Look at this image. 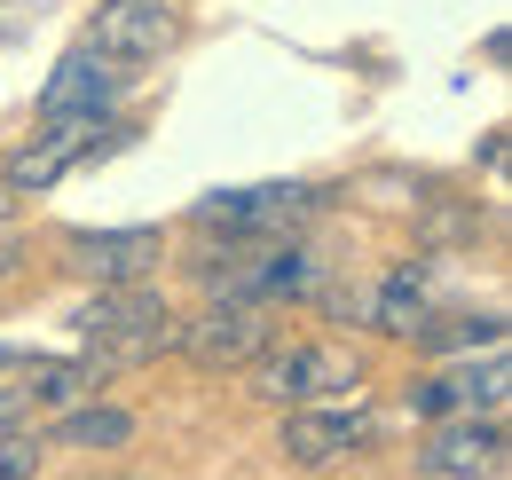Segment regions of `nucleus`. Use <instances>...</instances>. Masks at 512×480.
<instances>
[{
	"label": "nucleus",
	"instance_id": "nucleus-1",
	"mask_svg": "<svg viewBox=\"0 0 512 480\" xmlns=\"http://www.w3.org/2000/svg\"><path fill=\"white\" fill-rule=\"evenodd\" d=\"M197 284H205V300L276 307V300H316L331 284V268L292 237H221V244L197 252Z\"/></svg>",
	"mask_w": 512,
	"mask_h": 480
},
{
	"label": "nucleus",
	"instance_id": "nucleus-2",
	"mask_svg": "<svg viewBox=\"0 0 512 480\" xmlns=\"http://www.w3.org/2000/svg\"><path fill=\"white\" fill-rule=\"evenodd\" d=\"M71 331L79 347L103 362V370H127V362H150V355H174V307L158 300L150 284H103L95 300L71 307Z\"/></svg>",
	"mask_w": 512,
	"mask_h": 480
},
{
	"label": "nucleus",
	"instance_id": "nucleus-3",
	"mask_svg": "<svg viewBox=\"0 0 512 480\" xmlns=\"http://www.w3.org/2000/svg\"><path fill=\"white\" fill-rule=\"evenodd\" d=\"M316 213L308 181H253V189H205L190 205L197 237H292Z\"/></svg>",
	"mask_w": 512,
	"mask_h": 480
},
{
	"label": "nucleus",
	"instance_id": "nucleus-4",
	"mask_svg": "<svg viewBox=\"0 0 512 480\" xmlns=\"http://www.w3.org/2000/svg\"><path fill=\"white\" fill-rule=\"evenodd\" d=\"M174 347L197 362V370H253L268 347H276V307L260 300H205V315H190L174 331Z\"/></svg>",
	"mask_w": 512,
	"mask_h": 480
},
{
	"label": "nucleus",
	"instance_id": "nucleus-5",
	"mask_svg": "<svg viewBox=\"0 0 512 480\" xmlns=\"http://www.w3.org/2000/svg\"><path fill=\"white\" fill-rule=\"evenodd\" d=\"M363 378V362L347 347H268L253 362V394L260 402H292V410H323V402H347Z\"/></svg>",
	"mask_w": 512,
	"mask_h": 480
},
{
	"label": "nucleus",
	"instance_id": "nucleus-6",
	"mask_svg": "<svg viewBox=\"0 0 512 480\" xmlns=\"http://www.w3.org/2000/svg\"><path fill=\"white\" fill-rule=\"evenodd\" d=\"M111 142H127V126H111V119H56L0 166V189H8V197H48L79 158H95V150H111Z\"/></svg>",
	"mask_w": 512,
	"mask_h": 480
},
{
	"label": "nucleus",
	"instance_id": "nucleus-7",
	"mask_svg": "<svg viewBox=\"0 0 512 480\" xmlns=\"http://www.w3.org/2000/svg\"><path fill=\"white\" fill-rule=\"evenodd\" d=\"M174 40H182L174 0H103V8L87 16V40H79V48L119 71V63H158Z\"/></svg>",
	"mask_w": 512,
	"mask_h": 480
},
{
	"label": "nucleus",
	"instance_id": "nucleus-8",
	"mask_svg": "<svg viewBox=\"0 0 512 480\" xmlns=\"http://www.w3.org/2000/svg\"><path fill=\"white\" fill-rule=\"evenodd\" d=\"M505 410V355H473V362H449L434 378L410 386V418L442 425V418H497Z\"/></svg>",
	"mask_w": 512,
	"mask_h": 480
},
{
	"label": "nucleus",
	"instance_id": "nucleus-9",
	"mask_svg": "<svg viewBox=\"0 0 512 480\" xmlns=\"http://www.w3.org/2000/svg\"><path fill=\"white\" fill-rule=\"evenodd\" d=\"M158 260H166L158 229H71L64 237V268L71 276H95V292L103 284H150Z\"/></svg>",
	"mask_w": 512,
	"mask_h": 480
},
{
	"label": "nucleus",
	"instance_id": "nucleus-10",
	"mask_svg": "<svg viewBox=\"0 0 512 480\" xmlns=\"http://www.w3.org/2000/svg\"><path fill=\"white\" fill-rule=\"evenodd\" d=\"M426 480H497L505 473V425L497 418H442L418 441Z\"/></svg>",
	"mask_w": 512,
	"mask_h": 480
},
{
	"label": "nucleus",
	"instance_id": "nucleus-11",
	"mask_svg": "<svg viewBox=\"0 0 512 480\" xmlns=\"http://www.w3.org/2000/svg\"><path fill=\"white\" fill-rule=\"evenodd\" d=\"M371 410H347V402H323V410H292L284 418V433H276V449L292 457V465H308V473H323V465H339V457H363L371 449Z\"/></svg>",
	"mask_w": 512,
	"mask_h": 480
},
{
	"label": "nucleus",
	"instance_id": "nucleus-12",
	"mask_svg": "<svg viewBox=\"0 0 512 480\" xmlns=\"http://www.w3.org/2000/svg\"><path fill=\"white\" fill-rule=\"evenodd\" d=\"M119 79H127V71H111L103 56L71 48V56L48 71V87H40V126H56V119H111Z\"/></svg>",
	"mask_w": 512,
	"mask_h": 480
},
{
	"label": "nucleus",
	"instance_id": "nucleus-13",
	"mask_svg": "<svg viewBox=\"0 0 512 480\" xmlns=\"http://www.w3.org/2000/svg\"><path fill=\"white\" fill-rule=\"evenodd\" d=\"M363 323L386 339H418L434 323V276L426 268H386L379 284L363 292Z\"/></svg>",
	"mask_w": 512,
	"mask_h": 480
},
{
	"label": "nucleus",
	"instance_id": "nucleus-14",
	"mask_svg": "<svg viewBox=\"0 0 512 480\" xmlns=\"http://www.w3.org/2000/svg\"><path fill=\"white\" fill-rule=\"evenodd\" d=\"M24 378H32V394H40V410H87L103 386H111V370L95 355H24Z\"/></svg>",
	"mask_w": 512,
	"mask_h": 480
},
{
	"label": "nucleus",
	"instance_id": "nucleus-15",
	"mask_svg": "<svg viewBox=\"0 0 512 480\" xmlns=\"http://www.w3.org/2000/svg\"><path fill=\"white\" fill-rule=\"evenodd\" d=\"M134 441V410H111V402H87V410H64V418L40 433V449H127Z\"/></svg>",
	"mask_w": 512,
	"mask_h": 480
},
{
	"label": "nucleus",
	"instance_id": "nucleus-16",
	"mask_svg": "<svg viewBox=\"0 0 512 480\" xmlns=\"http://www.w3.org/2000/svg\"><path fill=\"white\" fill-rule=\"evenodd\" d=\"M418 347H426V355H449V362L505 355V315H497V307H489V315H434V323L418 331Z\"/></svg>",
	"mask_w": 512,
	"mask_h": 480
},
{
	"label": "nucleus",
	"instance_id": "nucleus-17",
	"mask_svg": "<svg viewBox=\"0 0 512 480\" xmlns=\"http://www.w3.org/2000/svg\"><path fill=\"white\" fill-rule=\"evenodd\" d=\"M32 410H40V394L24 378V355H0V433H24Z\"/></svg>",
	"mask_w": 512,
	"mask_h": 480
},
{
	"label": "nucleus",
	"instance_id": "nucleus-18",
	"mask_svg": "<svg viewBox=\"0 0 512 480\" xmlns=\"http://www.w3.org/2000/svg\"><path fill=\"white\" fill-rule=\"evenodd\" d=\"M40 433H0V480H40Z\"/></svg>",
	"mask_w": 512,
	"mask_h": 480
},
{
	"label": "nucleus",
	"instance_id": "nucleus-19",
	"mask_svg": "<svg viewBox=\"0 0 512 480\" xmlns=\"http://www.w3.org/2000/svg\"><path fill=\"white\" fill-rule=\"evenodd\" d=\"M32 16H40V0H0V40H8V32H24Z\"/></svg>",
	"mask_w": 512,
	"mask_h": 480
},
{
	"label": "nucleus",
	"instance_id": "nucleus-20",
	"mask_svg": "<svg viewBox=\"0 0 512 480\" xmlns=\"http://www.w3.org/2000/svg\"><path fill=\"white\" fill-rule=\"evenodd\" d=\"M87 480H142V473H87Z\"/></svg>",
	"mask_w": 512,
	"mask_h": 480
},
{
	"label": "nucleus",
	"instance_id": "nucleus-21",
	"mask_svg": "<svg viewBox=\"0 0 512 480\" xmlns=\"http://www.w3.org/2000/svg\"><path fill=\"white\" fill-rule=\"evenodd\" d=\"M0 221H8V189H0Z\"/></svg>",
	"mask_w": 512,
	"mask_h": 480
}]
</instances>
